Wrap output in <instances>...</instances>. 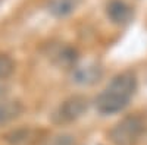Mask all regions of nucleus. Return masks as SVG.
<instances>
[{
    "mask_svg": "<svg viewBox=\"0 0 147 145\" xmlns=\"http://www.w3.org/2000/svg\"><path fill=\"white\" fill-rule=\"evenodd\" d=\"M137 91V78L132 72H122L112 78L109 85L97 95L96 108L103 116L121 113Z\"/></svg>",
    "mask_w": 147,
    "mask_h": 145,
    "instance_id": "1",
    "label": "nucleus"
},
{
    "mask_svg": "<svg viewBox=\"0 0 147 145\" xmlns=\"http://www.w3.org/2000/svg\"><path fill=\"white\" fill-rule=\"evenodd\" d=\"M144 123L137 116H127L112 128L109 139L113 145H137L143 135Z\"/></svg>",
    "mask_w": 147,
    "mask_h": 145,
    "instance_id": "2",
    "label": "nucleus"
},
{
    "mask_svg": "<svg viewBox=\"0 0 147 145\" xmlns=\"http://www.w3.org/2000/svg\"><path fill=\"white\" fill-rule=\"evenodd\" d=\"M90 100L85 95H71L57 106L52 114V120L56 125H69L78 120L88 110Z\"/></svg>",
    "mask_w": 147,
    "mask_h": 145,
    "instance_id": "3",
    "label": "nucleus"
},
{
    "mask_svg": "<svg viewBox=\"0 0 147 145\" xmlns=\"http://www.w3.org/2000/svg\"><path fill=\"white\" fill-rule=\"evenodd\" d=\"M103 76V69L97 63H87L82 66H74L72 70V81L78 84V85H94L96 82H99Z\"/></svg>",
    "mask_w": 147,
    "mask_h": 145,
    "instance_id": "4",
    "label": "nucleus"
},
{
    "mask_svg": "<svg viewBox=\"0 0 147 145\" xmlns=\"http://www.w3.org/2000/svg\"><path fill=\"white\" fill-rule=\"evenodd\" d=\"M106 15L115 25H127L134 18V10L124 0H110L106 5Z\"/></svg>",
    "mask_w": 147,
    "mask_h": 145,
    "instance_id": "5",
    "label": "nucleus"
},
{
    "mask_svg": "<svg viewBox=\"0 0 147 145\" xmlns=\"http://www.w3.org/2000/svg\"><path fill=\"white\" fill-rule=\"evenodd\" d=\"M24 107L15 100H0V126L10 123L21 116Z\"/></svg>",
    "mask_w": 147,
    "mask_h": 145,
    "instance_id": "6",
    "label": "nucleus"
},
{
    "mask_svg": "<svg viewBox=\"0 0 147 145\" xmlns=\"http://www.w3.org/2000/svg\"><path fill=\"white\" fill-rule=\"evenodd\" d=\"M80 3L81 0H50L47 9L55 18H65L75 12Z\"/></svg>",
    "mask_w": 147,
    "mask_h": 145,
    "instance_id": "7",
    "label": "nucleus"
},
{
    "mask_svg": "<svg viewBox=\"0 0 147 145\" xmlns=\"http://www.w3.org/2000/svg\"><path fill=\"white\" fill-rule=\"evenodd\" d=\"M77 59H78L77 51L74 50L72 47H68V45L59 48V50L55 53V60L60 66H66V67L77 66Z\"/></svg>",
    "mask_w": 147,
    "mask_h": 145,
    "instance_id": "8",
    "label": "nucleus"
},
{
    "mask_svg": "<svg viewBox=\"0 0 147 145\" xmlns=\"http://www.w3.org/2000/svg\"><path fill=\"white\" fill-rule=\"evenodd\" d=\"M34 139V132L30 129L13 130L6 136V141L10 145H30Z\"/></svg>",
    "mask_w": 147,
    "mask_h": 145,
    "instance_id": "9",
    "label": "nucleus"
},
{
    "mask_svg": "<svg viewBox=\"0 0 147 145\" xmlns=\"http://www.w3.org/2000/svg\"><path fill=\"white\" fill-rule=\"evenodd\" d=\"M15 72V62L7 54H0V87Z\"/></svg>",
    "mask_w": 147,
    "mask_h": 145,
    "instance_id": "10",
    "label": "nucleus"
},
{
    "mask_svg": "<svg viewBox=\"0 0 147 145\" xmlns=\"http://www.w3.org/2000/svg\"><path fill=\"white\" fill-rule=\"evenodd\" d=\"M43 145H75V138L71 134H56L49 136Z\"/></svg>",
    "mask_w": 147,
    "mask_h": 145,
    "instance_id": "11",
    "label": "nucleus"
},
{
    "mask_svg": "<svg viewBox=\"0 0 147 145\" xmlns=\"http://www.w3.org/2000/svg\"><path fill=\"white\" fill-rule=\"evenodd\" d=\"M2 2H3V0H0V3H2Z\"/></svg>",
    "mask_w": 147,
    "mask_h": 145,
    "instance_id": "12",
    "label": "nucleus"
}]
</instances>
